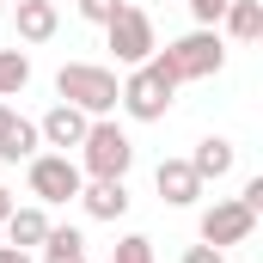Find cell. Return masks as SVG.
Listing matches in <instances>:
<instances>
[{
    "mask_svg": "<svg viewBox=\"0 0 263 263\" xmlns=\"http://www.w3.org/2000/svg\"><path fill=\"white\" fill-rule=\"evenodd\" d=\"M12 123H18V110H6V104H0V141H6V129H12Z\"/></svg>",
    "mask_w": 263,
    "mask_h": 263,
    "instance_id": "25",
    "label": "cell"
},
{
    "mask_svg": "<svg viewBox=\"0 0 263 263\" xmlns=\"http://www.w3.org/2000/svg\"><path fill=\"white\" fill-rule=\"evenodd\" d=\"M12 208H18V202H12V190H6V184H0V227H6V214H12Z\"/></svg>",
    "mask_w": 263,
    "mask_h": 263,
    "instance_id": "24",
    "label": "cell"
},
{
    "mask_svg": "<svg viewBox=\"0 0 263 263\" xmlns=\"http://www.w3.org/2000/svg\"><path fill=\"white\" fill-rule=\"evenodd\" d=\"M49 214H43V202H25V208H12L6 214V245H18V251H37L43 239H49Z\"/></svg>",
    "mask_w": 263,
    "mask_h": 263,
    "instance_id": "12",
    "label": "cell"
},
{
    "mask_svg": "<svg viewBox=\"0 0 263 263\" xmlns=\"http://www.w3.org/2000/svg\"><path fill=\"white\" fill-rule=\"evenodd\" d=\"M233 159H239V147H233L227 135H202L196 153H190V172H196L202 184H220V178L233 172Z\"/></svg>",
    "mask_w": 263,
    "mask_h": 263,
    "instance_id": "11",
    "label": "cell"
},
{
    "mask_svg": "<svg viewBox=\"0 0 263 263\" xmlns=\"http://www.w3.org/2000/svg\"><path fill=\"white\" fill-rule=\"evenodd\" d=\"M37 147H43V135H37V123H25V117H18V123L6 129V141H0V159H6V165H18V159H31Z\"/></svg>",
    "mask_w": 263,
    "mask_h": 263,
    "instance_id": "16",
    "label": "cell"
},
{
    "mask_svg": "<svg viewBox=\"0 0 263 263\" xmlns=\"http://www.w3.org/2000/svg\"><path fill=\"white\" fill-rule=\"evenodd\" d=\"M184 263H227V251H214V245H190Z\"/></svg>",
    "mask_w": 263,
    "mask_h": 263,
    "instance_id": "22",
    "label": "cell"
},
{
    "mask_svg": "<svg viewBox=\"0 0 263 263\" xmlns=\"http://www.w3.org/2000/svg\"><path fill=\"white\" fill-rule=\"evenodd\" d=\"M184 6H190L196 25H220V12H227V0H184Z\"/></svg>",
    "mask_w": 263,
    "mask_h": 263,
    "instance_id": "20",
    "label": "cell"
},
{
    "mask_svg": "<svg viewBox=\"0 0 263 263\" xmlns=\"http://www.w3.org/2000/svg\"><path fill=\"white\" fill-rule=\"evenodd\" d=\"M31 86V55L25 49H0V98H18Z\"/></svg>",
    "mask_w": 263,
    "mask_h": 263,
    "instance_id": "17",
    "label": "cell"
},
{
    "mask_svg": "<svg viewBox=\"0 0 263 263\" xmlns=\"http://www.w3.org/2000/svg\"><path fill=\"white\" fill-rule=\"evenodd\" d=\"M25 184H31V196L49 208V202H73L80 196L86 172H80L73 153H31V159H25Z\"/></svg>",
    "mask_w": 263,
    "mask_h": 263,
    "instance_id": "5",
    "label": "cell"
},
{
    "mask_svg": "<svg viewBox=\"0 0 263 263\" xmlns=\"http://www.w3.org/2000/svg\"><path fill=\"white\" fill-rule=\"evenodd\" d=\"M86 129H92V117L86 110H73V104H49L43 117H37V135H43V147H55V153H73L80 141H86Z\"/></svg>",
    "mask_w": 263,
    "mask_h": 263,
    "instance_id": "8",
    "label": "cell"
},
{
    "mask_svg": "<svg viewBox=\"0 0 263 263\" xmlns=\"http://www.w3.org/2000/svg\"><path fill=\"white\" fill-rule=\"evenodd\" d=\"M73 202H80L92 220H123V214H129V184H123V178H86Z\"/></svg>",
    "mask_w": 263,
    "mask_h": 263,
    "instance_id": "10",
    "label": "cell"
},
{
    "mask_svg": "<svg viewBox=\"0 0 263 263\" xmlns=\"http://www.w3.org/2000/svg\"><path fill=\"white\" fill-rule=\"evenodd\" d=\"M153 62L165 67L178 86H190V80H214V73L227 67V37H220L214 25H196V31L172 37L165 49H153Z\"/></svg>",
    "mask_w": 263,
    "mask_h": 263,
    "instance_id": "1",
    "label": "cell"
},
{
    "mask_svg": "<svg viewBox=\"0 0 263 263\" xmlns=\"http://www.w3.org/2000/svg\"><path fill=\"white\" fill-rule=\"evenodd\" d=\"M37 251H43V263H86V233L80 227H49V239Z\"/></svg>",
    "mask_w": 263,
    "mask_h": 263,
    "instance_id": "15",
    "label": "cell"
},
{
    "mask_svg": "<svg viewBox=\"0 0 263 263\" xmlns=\"http://www.w3.org/2000/svg\"><path fill=\"white\" fill-rule=\"evenodd\" d=\"M220 25H227L233 43H257V37H263V0H227Z\"/></svg>",
    "mask_w": 263,
    "mask_h": 263,
    "instance_id": "14",
    "label": "cell"
},
{
    "mask_svg": "<svg viewBox=\"0 0 263 263\" xmlns=\"http://www.w3.org/2000/svg\"><path fill=\"white\" fill-rule=\"evenodd\" d=\"M104 43H110V55L123 67H141L153 49H159V37H153V18L141 12V6H123L110 25H104Z\"/></svg>",
    "mask_w": 263,
    "mask_h": 263,
    "instance_id": "6",
    "label": "cell"
},
{
    "mask_svg": "<svg viewBox=\"0 0 263 263\" xmlns=\"http://www.w3.org/2000/svg\"><path fill=\"white\" fill-rule=\"evenodd\" d=\"M0 18H6V0H0Z\"/></svg>",
    "mask_w": 263,
    "mask_h": 263,
    "instance_id": "26",
    "label": "cell"
},
{
    "mask_svg": "<svg viewBox=\"0 0 263 263\" xmlns=\"http://www.w3.org/2000/svg\"><path fill=\"white\" fill-rule=\"evenodd\" d=\"M153 190L165 208H196L202 202V178L190 172V159H159L153 165Z\"/></svg>",
    "mask_w": 263,
    "mask_h": 263,
    "instance_id": "9",
    "label": "cell"
},
{
    "mask_svg": "<svg viewBox=\"0 0 263 263\" xmlns=\"http://www.w3.org/2000/svg\"><path fill=\"white\" fill-rule=\"evenodd\" d=\"M239 202H245V208H251V214H263V178H251V184H245V190H239Z\"/></svg>",
    "mask_w": 263,
    "mask_h": 263,
    "instance_id": "21",
    "label": "cell"
},
{
    "mask_svg": "<svg viewBox=\"0 0 263 263\" xmlns=\"http://www.w3.org/2000/svg\"><path fill=\"white\" fill-rule=\"evenodd\" d=\"M117 73L98 62H67L62 73H55V98L62 104H73V110H86V117H110L117 110Z\"/></svg>",
    "mask_w": 263,
    "mask_h": 263,
    "instance_id": "3",
    "label": "cell"
},
{
    "mask_svg": "<svg viewBox=\"0 0 263 263\" xmlns=\"http://www.w3.org/2000/svg\"><path fill=\"white\" fill-rule=\"evenodd\" d=\"M0 263H37L31 251H18V245H0Z\"/></svg>",
    "mask_w": 263,
    "mask_h": 263,
    "instance_id": "23",
    "label": "cell"
},
{
    "mask_svg": "<svg viewBox=\"0 0 263 263\" xmlns=\"http://www.w3.org/2000/svg\"><path fill=\"white\" fill-rule=\"evenodd\" d=\"M110 263H153V239H147V233H123Z\"/></svg>",
    "mask_w": 263,
    "mask_h": 263,
    "instance_id": "18",
    "label": "cell"
},
{
    "mask_svg": "<svg viewBox=\"0 0 263 263\" xmlns=\"http://www.w3.org/2000/svg\"><path fill=\"white\" fill-rule=\"evenodd\" d=\"M196 233H202V245L227 251V245H245V239L257 233V214H251V208H245L239 196H227V202H214V208H202Z\"/></svg>",
    "mask_w": 263,
    "mask_h": 263,
    "instance_id": "7",
    "label": "cell"
},
{
    "mask_svg": "<svg viewBox=\"0 0 263 263\" xmlns=\"http://www.w3.org/2000/svg\"><path fill=\"white\" fill-rule=\"evenodd\" d=\"M73 153H80L86 178H129V165H135V141L117 117H92V129H86V141Z\"/></svg>",
    "mask_w": 263,
    "mask_h": 263,
    "instance_id": "2",
    "label": "cell"
},
{
    "mask_svg": "<svg viewBox=\"0 0 263 263\" xmlns=\"http://www.w3.org/2000/svg\"><path fill=\"white\" fill-rule=\"evenodd\" d=\"M172 98H178V80L153 62V55H147L141 67H129V80L117 86V104L129 110L135 123H159V117L172 110Z\"/></svg>",
    "mask_w": 263,
    "mask_h": 263,
    "instance_id": "4",
    "label": "cell"
},
{
    "mask_svg": "<svg viewBox=\"0 0 263 263\" xmlns=\"http://www.w3.org/2000/svg\"><path fill=\"white\" fill-rule=\"evenodd\" d=\"M12 6H18V43H49L62 31L55 0H12Z\"/></svg>",
    "mask_w": 263,
    "mask_h": 263,
    "instance_id": "13",
    "label": "cell"
},
{
    "mask_svg": "<svg viewBox=\"0 0 263 263\" xmlns=\"http://www.w3.org/2000/svg\"><path fill=\"white\" fill-rule=\"evenodd\" d=\"M73 6H80V18H86V25H110L129 0H73Z\"/></svg>",
    "mask_w": 263,
    "mask_h": 263,
    "instance_id": "19",
    "label": "cell"
}]
</instances>
